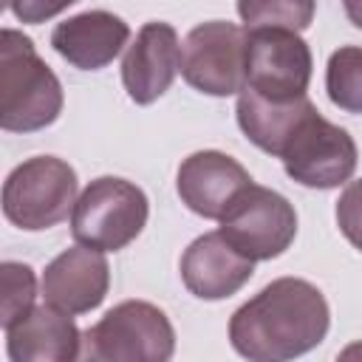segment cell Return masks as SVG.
Returning a JSON list of instances; mask_svg holds the SVG:
<instances>
[{"label":"cell","instance_id":"7","mask_svg":"<svg viewBox=\"0 0 362 362\" xmlns=\"http://www.w3.org/2000/svg\"><path fill=\"white\" fill-rule=\"evenodd\" d=\"M277 158L283 161V170L291 181L311 189H334L351 181L359 153L351 133L322 119L314 107L294 127Z\"/></svg>","mask_w":362,"mask_h":362},{"label":"cell","instance_id":"5","mask_svg":"<svg viewBox=\"0 0 362 362\" xmlns=\"http://www.w3.org/2000/svg\"><path fill=\"white\" fill-rule=\"evenodd\" d=\"M76 170L57 156H34L3 181V215L25 232H42L68 218L76 204Z\"/></svg>","mask_w":362,"mask_h":362},{"label":"cell","instance_id":"8","mask_svg":"<svg viewBox=\"0 0 362 362\" xmlns=\"http://www.w3.org/2000/svg\"><path fill=\"white\" fill-rule=\"evenodd\" d=\"M221 232L252 260L280 257L297 235V212L277 189L249 184L221 215Z\"/></svg>","mask_w":362,"mask_h":362},{"label":"cell","instance_id":"14","mask_svg":"<svg viewBox=\"0 0 362 362\" xmlns=\"http://www.w3.org/2000/svg\"><path fill=\"white\" fill-rule=\"evenodd\" d=\"M130 40V25L105 8H90L62 20L51 31V48L79 71L110 65Z\"/></svg>","mask_w":362,"mask_h":362},{"label":"cell","instance_id":"17","mask_svg":"<svg viewBox=\"0 0 362 362\" xmlns=\"http://www.w3.org/2000/svg\"><path fill=\"white\" fill-rule=\"evenodd\" d=\"M317 0H238V14L246 31L291 28L305 31L314 23Z\"/></svg>","mask_w":362,"mask_h":362},{"label":"cell","instance_id":"22","mask_svg":"<svg viewBox=\"0 0 362 362\" xmlns=\"http://www.w3.org/2000/svg\"><path fill=\"white\" fill-rule=\"evenodd\" d=\"M342 6H345L348 20H351L356 28H362V0H342Z\"/></svg>","mask_w":362,"mask_h":362},{"label":"cell","instance_id":"1","mask_svg":"<svg viewBox=\"0 0 362 362\" xmlns=\"http://www.w3.org/2000/svg\"><path fill=\"white\" fill-rule=\"evenodd\" d=\"M331 325L322 291L303 277H277L229 320L232 348L252 362H286L317 348Z\"/></svg>","mask_w":362,"mask_h":362},{"label":"cell","instance_id":"15","mask_svg":"<svg viewBox=\"0 0 362 362\" xmlns=\"http://www.w3.org/2000/svg\"><path fill=\"white\" fill-rule=\"evenodd\" d=\"M6 354L11 362H71L82 356V334L71 314L42 303L6 328Z\"/></svg>","mask_w":362,"mask_h":362},{"label":"cell","instance_id":"3","mask_svg":"<svg viewBox=\"0 0 362 362\" xmlns=\"http://www.w3.org/2000/svg\"><path fill=\"white\" fill-rule=\"evenodd\" d=\"M175 354L170 317L147 300L113 305L82 334V356L93 362H167Z\"/></svg>","mask_w":362,"mask_h":362},{"label":"cell","instance_id":"20","mask_svg":"<svg viewBox=\"0 0 362 362\" xmlns=\"http://www.w3.org/2000/svg\"><path fill=\"white\" fill-rule=\"evenodd\" d=\"M334 215H337V226L348 238V243L362 252V178L351 181L342 189Z\"/></svg>","mask_w":362,"mask_h":362},{"label":"cell","instance_id":"21","mask_svg":"<svg viewBox=\"0 0 362 362\" xmlns=\"http://www.w3.org/2000/svg\"><path fill=\"white\" fill-rule=\"evenodd\" d=\"M74 3L76 0H6V6L11 8V14L20 23H28V25H40V23L62 14Z\"/></svg>","mask_w":362,"mask_h":362},{"label":"cell","instance_id":"4","mask_svg":"<svg viewBox=\"0 0 362 362\" xmlns=\"http://www.w3.org/2000/svg\"><path fill=\"white\" fill-rule=\"evenodd\" d=\"M150 201L141 187L127 178H93L76 198L71 212V235L99 252H119L147 226Z\"/></svg>","mask_w":362,"mask_h":362},{"label":"cell","instance_id":"13","mask_svg":"<svg viewBox=\"0 0 362 362\" xmlns=\"http://www.w3.org/2000/svg\"><path fill=\"white\" fill-rule=\"evenodd\" d=\"M252 184V175L240 161L221 150H198L187 156L175 175L181 204L209 221H221L232 198Z\"/></svg>","mask_w":362,"mask_h":362},{"label":"cell","instance_id":"2","mask_svg":"<svg viewBox=\"0 0 362 362\" xmlns=\"http://www.w3.org/2000/svg\"><path fill=\"white\" fill-rule=\"evenodd\" d=\"M65 93L57 74L37 54L34 40L17 28L0 34V127L6 133H34L54 124Z\"/></svg>","mask_w":362,"mask_h":362},{"label":"cell","instance_id":"19","mask_svg":"<svg viewBox=\"0 0 362 362\" xmlns=\"http://www.w3.org/2000/svg\"><path fill=\"white\" fill-rule=\"evenodd\" d=\"M0 325L3 331L23 320L34 308L37 297V274L28 263L3 260L0 263Z\"/></svg>","mask_w":362,"mask_h":362},{"label":"cell","instance_id":"18","mask_svg":"<svg viewBox=\"0 0 362 362\" xmlns=\"http://www.w3.org/2000/svg\"><path fill=\"white\" fill-rule=\"evenodd\" d=\"M328 99L345 113H362V48L342 45L328 57L325 65Z\"/></svg>","mask_w":362,"mask_h":362},{"label":"cell","instance_id":"10","mask_svg":"<svg viewBox=\"0 0 362 362\" xmlns=\"http://www.w3.org/2000/svg\"><path fill=\"white\" fill-rule=\"evenodd\" d=\"M181 74V42L170 23H144L122 59V85L136 105H153Z\"/></svg>","mask_w":362,"mask_h":362},{"label":"cell","instance_id":"11","mask_svg":"<svg viewBox=\"0 0 362 362\" xmlns=\"http://www.w3.org/2000/svg\"><path fill=\"white\" fill-rule=\"evenodd\" d=\"M40 288L45 303L57 305L71 317L99 308L110 288V266L105 260V252L85 243L62 249L45 266Z\"/></svg>","mask_w":362,"mask_h":362},{"label":"cell","instance_id":"12","mask_svg":"<svg viewBox=\"0 0 362 362\" xmlns=\"http://www.w3.org/2000/svg\"><path fill=\"white\" fill-rule=\"evenodd\" d=\"M181 280L198 300H226L238 294L255 274V260L246 257L221 229L195 238L181 255Z\"/></svg>","mask_w":362,"mask_h":362},{"label":"cell","instance_id":"6","mask_svg":"<svg viewBox=\"0 0 362 362\" xmlns=\"http://www.w3.org/2000/svg\"><path fill=\"white\" fill-rule=\"evenodd\" d=\"M249 31L229 20H209L189 28L181 42V76L206 96H232L246 88Z\"/></svg>","mask_w":362,"mask_h":362},{"label":"cell","instance_id":"16","mask_svg":"<svg viewBox=\"0 0 362 362\" xmlns=\"http://www.w3.org/2000/svg\"><path fill=\"white\" fill-rule=\"evenodd\" d=\"M311 110H314V102L308 96H300L291 102H272V99L257 96L252 88H243L238 93V105H235L238 127L255 147H260L269 156H280V150L288 141V136L294 133V127Z\"/></svg>","mask_w":362,"mask_h":362},{"label":"cell","instance_id":"9","mask_svg":"<svg viewBox=\"0 0 362 362\" xmlns=\"http://www.w3.org/2000/svg\"><path fill=\"white\" fill-rule=\"evenodd\" d=\"M311 48L291 28H255L246 45V88L272 102L308 96Z\"/></svg>","mask_w":362,"mask_h":362}]
</instances>
